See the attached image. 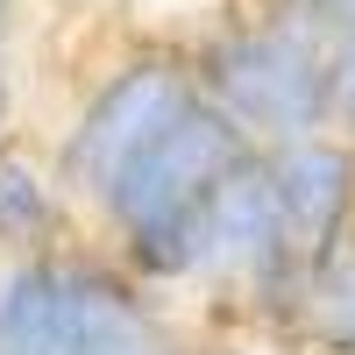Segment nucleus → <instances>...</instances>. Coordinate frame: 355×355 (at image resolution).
<instances>
[{
	"mask_svg": "<svg viewBox=\"0 0 355 355\" xmlns=\"http://www.w3.org/2000/svg\"><path fill=\"white\" fill-rule=\"evenodd\" d=\"M242 157H256V142L220 107L192 100L150 150L114 178V192L100 199L85 234L100 249H114L142 284H157L164 299H178L192 313L199 284H206V220H214V199H220L227 171Z\"/></svg>",
	"mask_w": 355,
	"mask_h": 355,
	"instance_id": "nucleus-1",
	"label": "nucleus"
},
{
	"mask_svg": "<svg viewBox=\"0 0 355 355\" xmlns=\"http://www.w3.org/2000/svg\"><path fill=\"white\" fill-rule=\"evenodd\" d=\"M327 50H334V28H320L313 15L249 8V0H220L206 21L185 28L199 100L220 107L256 150L334 128Z\"/></svg>",
	"mask_w": 355,
	"mask_h": 355,
	"instance_id": "nucleus-2",
	"label": "nucleus"
},
{
	"mask_svg": "<svg viewBox=\"0 0 355 355\" xmlns=\"http://www.w3.org/2000/svg\"><path fill=\"white\" fill-rule=\"evenodd\" d=\"M192 100H199V78H192L185 36H142L128 50H114L107 64L78 85V100L57 114L43 150H50L57 185L71 192L85 227H93L100 199L114 192V178L150 150Z\"/></svg>",
	"mask_w": 355,
	"mask_h": 355,
	"instance_id": "nucleus-3",
	"label": "nucleus"
},
{
	"mask_svg": "<svg viewBox=\"0 0 355 355\" xmlns=\"http://www.w3.org/2000/svg\"><path fill=\"white\" fill-rule=\"evenodd\" d=\"M85 242V220L71 192L57 185V164L43 150L36 128H21L0 142V263H21V256H50V249H71Z\"/></svg>",
	"mask_w": 355,
	"mask_h": 355,
	"instance_id": "nucleus-4",
	"label": "nucleus"
},
{
	"mask_svg": "<svg viewBox=\"0 0 355 355\" xmlns=\"http://www.w3.org/2000/svg\"><path fill=\"white\" fill-rule=\"evenodd\" d=\"M0 355H71L64 249L21 256L0 270Z\"/></svg>",
	"mask_w": 355,
	"mask_h": 355,
	"instance_id": "nucleus-5",
	"label": "nucleus"
},
{
	"mask_svg": "<svg viewBox=\"0 0 355 355\" xmlns=\"http://www.w3.org/2000/svg\"><path fill=\"white\" fill-rule=\"evenodd\" d=\"M284 355H355V256L320 277V291L306 299V320L284 341Z\"/></svg>",
	"mask_w": 355,
	"mask_h": 355,
	"instance_id": "nucleus-6",
	"label": "nucleus"
},
{
	"mask_svg": "<svg viewBox=\"0 0 355 355\" xmlns=\"http://www.w3.org/2000/svg\"><path fill=\"white\" fill-rule=\"evenodd\" d=\"M327 93H334V128L355 135V21L334 28V50H327Z\"/></svg>",
	"mask_w": 355,
	"mask_h": 355,
	"instance_id": "nucleus-7",
	"label": "nucleus"
},
{
	"mask_svg": "<svg viewBox=\"0 0 355 355\" xmlns=\"http://www.w3.org/2000/svg\"><path fill=\"white\" fill-rule=\"evenodd\" d=\"M178 355H277V348H263V341H242V334H214V327H192V341L178 348Z\"/></svg>",
	"mask_w": 355,
	"mask_h": 355,
	"instance_id": "nucleus-8",
	"label": "nucleus"
},
{
	"mask_svg": "<svg viewBox=\"0 0 355 355\" xmlns=\"http://www.w3.org/2000/svg\"><path fill=\"white\" fill-rule=\"evenodd\" d=\"M21 135V71H15V57H0V142Z\"/></svg>",
	"mask_w": 355,
	"mask_h": 355,
	"instance_id": "nucleus-9",
	"label": "nucleus"
},
{
	"mask_svg": "<svg viewBox=\"0 0 355 355\" xmlns=\"http://www.w3.org/2000/svg\"><path fill=\"white\" fill-rule=\"evenodd\" d=\"M21 28H28V0H0V57L21 50Z\"/></svg>",
	"mask_w": 355,
	"mask_h": 355,
	"instance_id": "nucleus-10",
	"label": "nucleus"
},
{
	"mask_svg": "<svg viewBox=\"0 0 355 355\" xmlns=\"http://www.w3.org/2000/svg\"><path fill=\"white\" fill-rule=\"evenodd\" d=\"M299 8H306L320 28H348V21H355V0H299Z\"/></svg>",
	"mask_w": 355,
	"mask_h": 355,
	"instance_id": "nucleus-11",
	"label": "nucleus"
},
{
	"mask_svg": "<svg viewBox=\"0 0 355 355\" xmlns=\"http://www.w3.org/2000/svg\"><path fill=\"white\" fill-rule=\"evenodd\" d=\"M249 8H299V0H249ZM299 15H306V8H299Z\"/></svg>",
	"mask_w": 355,
	"mask_h": 355,
	"instance_id": "nucleus-12",
	"label": "nucleus"
},
{
	"mask_svg": "<svg viewBox=\"0 0 355 355\" xmlns=\"http://www.w3.org/2000/svg\"><path fill=\"white\" fill-rule=\"evenodd\" d=\"M0 270H8V263H0Z\"/></svg>",
	"mask_w": 355,
	"mask_h": 355,
	"instance_id": "nucleus-13",
	"label": "nucleus"
}]
</instances>
